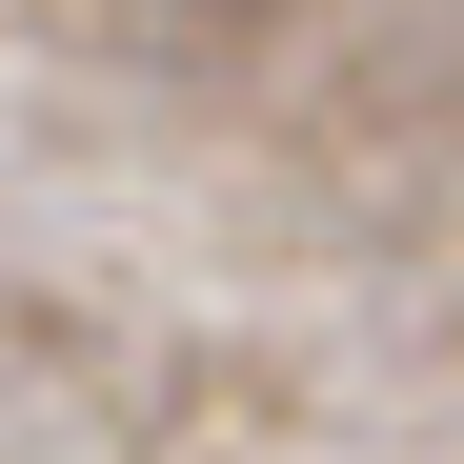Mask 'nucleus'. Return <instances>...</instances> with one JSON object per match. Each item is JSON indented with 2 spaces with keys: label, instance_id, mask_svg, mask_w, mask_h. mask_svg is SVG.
<instances>
[{
  "label": "nucleus",
  "instance_id": "nucleus-1",
  "mask_svg": "<svg viewBox=\"0 0 464 464\" xmlns=\"http://www.w3.org/2000/svg\"><path fill=\"white\" fill-rule=\"evenodd\" d=\"M182 21H202V0H182Z\"/></svg>",
  "mask_w": 464,
  "mask_h": 464
}]
</instances>
